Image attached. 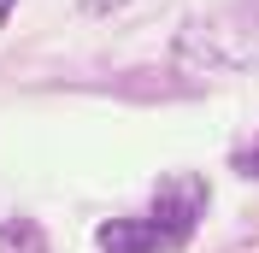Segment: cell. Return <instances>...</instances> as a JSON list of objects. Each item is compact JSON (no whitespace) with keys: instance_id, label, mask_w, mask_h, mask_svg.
I'll return each mask as SVG.
<instances>
[{"instance_id":"cell-4","label":"cell","mask_w":259,"mask_h":253,"mask_svg":"<svg viewBox=\"0 0 259 253\" xmlns=\"http://www.w3.org/2000/svg\"><path fill=\"white\" fill-rule=\"evenodd\" d=\"M89 12H112V6H124V0H82Z\"/></svg>"},{"instance_id":"cell-2","label":"cell","mask_w":259,"mask_h":253,"mask_svg":"<svg viewBox=\"0 0 259 253\" xmlns=\"http://www.w3.org/2000/svg\"><path fill=\"white\" fill-rule=\"evenodd\" d=\"M0 253H48V236L35 224H6L0 230Z\"/></svg>"},{"instance_id":"cell-1","label":"cell","mask_w":259,"mask_h":253,"mask_svg":"<svg viewBox=\"0 0 259 253\" xmlns=\"http://www.w3.org/2000/svg\"><path fill=\"white\" fill-rule=\"evenodd\" d=\"M177 230H165L159 218H112V224H100V247L106 253H165V247H177Z\"/></svg>"},{"instance_id":"cell-3","label":"cell","mask_w":259,"mask_h":253,"mask_svg":"<svg viewBox=\"0 0 259 253\" xmlns=\"http://www.w3.org/2000/svg\"><path fill=\"white\" fill-rule=\"evenodd\" d=\"M242 177H259V142H247V147H236V159H230Z\"/></svg>"}]
</instances>
